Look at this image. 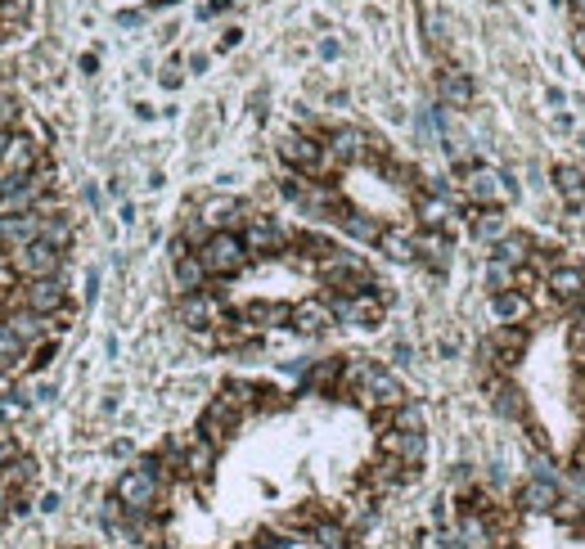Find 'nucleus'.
<instances>
[{
    "instance_id": "obj_11",
    "label": "nucleus",
    "mask_w": 585,
    "mask_h": 549,
    "mask_svg": "<svg viewBox=\"0 0 585 549\" xmlns=\"http://www.w3.org/2000/svg\"><path fill=\"white\" fill-rule=\"evenodd\" d=\"M54 351H59V342H45V347L36 351V360H32V365H36V369H45V365H50V360H54Z\"/></svg>"
},
{
    "instance_id": "obj_8",
    "label": "nucleus",
    "mask_w": 585,
    "mask_h": 549,
    "mask_svg": "<svg viewBox=\"0 0 585 549\" xmlns=\"http://www.w3.org/2000/svg\"><path fill=\"white\" fill-rule=\"evenodd\" d=\"M23 356H27V342L9 329V320H0V374H14Z\"/></svg>"
},
{
    "instance_id": "obj_4",
    "label": "nucleus",
    "mask_w": 585,
    "mask_h": 549,
    "mask_svg": "<svg viewBox=\"0 0 585 549\" xmlns=\"http://www.w3.org/2000/svg\"><path fill=\"white\" fill-rule=\"evenodd\" d=\"M36 234H41V207H32V212H0V257L32 243Z\"/></svg>"
},
{
    "instance_id": "obj_5",
    "label": "nucleus",
    "mask_w": 585,
    "mask_h": 549,
    "mask_svg": "<svg viewBox=\"0 0 585 549\" xmlns=\"http://www.w3.org/2000/svg\"><path fill=\"white\" fill-rule=\"evenodd\" d=\"M5 320H9V329H14L18 338L27 342V347H32V342H41L50 329L59 333L54 315H41V311H32V306H23V302H14V306H9V315H5Z\"/></svg>"
},
{
    "instance_id": "obj_7",
    "label": "nucleus",
    "mask_w": 585,
    "mask_h": 549,
    "mask_svg": "<svg viewBox=\"0 0 585 549\" xmlns=\"http://www.w3.org/2000/svg\"><path fill=\"white\" fill-rule=\"evenodd\" d=\"M72 234H77V225H72L68 212H41V234H36V239H45L50 248L68 252L72 248Z\"/></svg>"
},
{
    "instance_id": "obj_13",
    "label": "nucleus",
    "mask_w": 585,
    "mask_h": 549,
    "mask_svg": "<svg viewBox=\"0 0 585 549\" xmlns=\"http://www.w3.org/2000/svg\"><path fill=\"white\" fill-rule=\"evenodd\" d=\"M9 140H14V131H0V158H5V149H9Z\"/></svg>"
},
{
    "instance_id": "obj_2",
    "label": "nucleus",
    "mask_w": 585,
    "mask_h": 549,
    "mask_svg": "<svg viewBox=\"0 0 585 549\" xmlns=\"http://www.w3.org/2000/svg\"><path fill=\"white\" fill-rule=\"evenodd\" d=\"M5 266L23 279H63V252L50 248L45 239H32L5 257Z\"/></svg>"
},
{
    "instance_id": "obj_1",
    "label": "nucleus",
    "mask_w": 585,
    "mask_h": 549,
    "mask_svg": "<svg viewBox=\"0 0 585 549\" xmlns=\"http://www.w3.org/2000/svg\"><path fill=\"white\" fill-rule=\"evenodd\" d=\"M450 549H585V504L545 473L513 491H468Z\"/></svg>"
},
{
    "instance_id": "obj_6",
    "label": "nucleus",
    "mask_w": 585,
    "mask_h": 549,
    "mask_svg": "<svg viewBox=\"0 0 585 549\" xmlns=\"http://www.w3.org/2000/svg\"><path fill=\"white\" fill-rule=\"evenodd\" d=\"M41 167V149H36L32 140H9L5 158H0V176H32V171Z\"/></svg>"
},
{
    "instance_id": "obj_10",
    "label": "nucleus",
    "mask_w": 585,
    "mask_h": 549,
    "mask_svg": "<svg viewBox=\"0 0 585 549\" xmlns=\"http://www.w3.org/2000/svg\"><path fill=\"white\" fill-rule=\"evenodd\" d=\"M23 414H27V405H23V401H18V396H14V392H9V396H0V419L18 423V419H23Z\"/></svg>"
},
{
    "instance_id": "obj_12",
    "label": "nucleus",
    "mask_w": 585,
    "mask_h": 549,
    "mask_svg": "<svg viewBox=\"0 0 585 549\" xmlns=\"http://www.w3.org/2000/svg\"><path fill=\"white\" fill-rule=\"evenodd\" d=\"M0 518H14V500H9L5 486H0Z\"/></svg>"
},
{
    "instance_id": "obj_9",
    "label": "nucleus",
    "mask_w": 585,
    "mask_h": 549,
    "mask_svg": "<svg viewBox=\"0 0 585 549\" xmlns=\"http://www.w3.org/2000/svg\"><path fill=\"white\" fill-rule=\"evenodd\" d=\"M441 95H446L450 104H468V81L459 77V72H441Z\"/></svg>"
},
{
    "instance_id": "obj_3",
    "label": "nucleus",
    "mask_w": 585,
    "mask_h": 549,
    "mask_svg": "<svg viewBox=\"0 0 585 549\" xmlns=\"http://www.w3.org/2000/svg\"><path fill=\"white\" fill-rule=\"evenodd\" d=\"M18 302L41 311V315H63L68 311V284H63V279H23Z\"/></svg>"
}]
</instances>
